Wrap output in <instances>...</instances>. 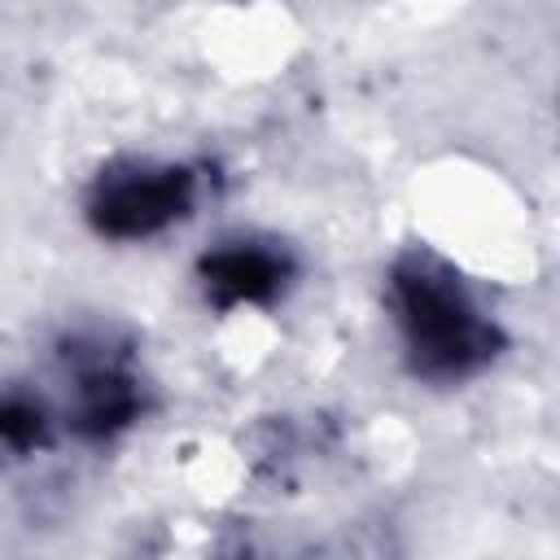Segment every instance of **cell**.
<instances>
[{
    "instance_id": "obj_2",
    "label": "cell",
    "mask_w": 560,
    "mask_h": 560,
    "mask_svg": "<svg viewBox=\"0 0 560 560\" xmlns=\"http://www.w3.org/2000/svg\"><path fill=\"white\" fill-rule=\"evenodd\" d=\"M197 201V175L184 162H114L83 201V214L105 241H149L179 223Z\"/></svg>"
},
{
    "instance_id": "obj_4",
    "label": "cell",
    "mask_w": 560,
    "mask_h": 560,
    "mask_svg": "<svg viewBox=\"0 0 560 560\" xmlns=\"http://www.w3.org/2000/svg\"><path fill=\"white\" fill-rule=\"evenodd\" d=\"M144 411V394L140 381L131 376V368L114 354H105V346H92V354H74V407H70V424L79 438L88 442H109L122 429H131Z\"/></svg>"
},
{
    "instance_id": "obj_5",
    "label": "cell",
    "mask_w": 560,
    "mask_h": 560,
    "mask_svg": "<svg viewBox=\"0 0 560 560\" xmlns=\"http://www.w3.org/2000/svg\"><path fill=\"white\" fill-rule=\"evenodd\" d=\"M0 442L9 451H18V455L44 451L52 442V420H48L44 402L22 394V389L0 394Z\"/></svg>"
},
{
    "instance_id": "obj_3",
    "label": "cell",
    "mask_w": 560,
    "mask_h": 560,
    "mask_svg": "<svg viewBox=\"0 0 560 560\" xmlns=\"http://www.w3.org/2000/svg\"><path fill=\"white\" fill-rule=\"evenodd\" d=\"M197 280L214 311L271 306L293 280V258L267 241H223L197 258Z\"/></svg>"
},
{
    "instance_id": "obj_1",
    "label": "cell",
    "mask_w": 560,
    "mask_h": 560,
    "mask_svg": "<svg viewBox=\"0 0 560 560\" xmlns=\"http://www.w3.org/2000/svg\"><path fill=\"white\" fill-rule=\"evenodd\" d=\"M385 302L402 359L420 381L455 385L503 354V328L477 306L459 271L429 249H407L389 262Z\"/></svg>"
}]
</instances>
